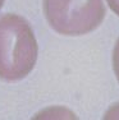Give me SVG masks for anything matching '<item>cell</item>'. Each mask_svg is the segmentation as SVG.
I'll return each mask as SVG.
<instances>
[{
    "label": "cell",
    "instance_id": "cell-1",
    "mask_svg": "<svg viewBox=\"0 0 119 120\" xmlns=\"http://www.w3.org/2000/svg\"><path fill=\"white\" fill-rule=\"evenodd\" d=\"M37 60V42L28 22L17 14L0 17V78L19 81Z\"/></svg>",
    "mask_w": 119,
    "mask_h": 120
},
{
    "label": "cell",
    "instance_id": "cell-2",
    "mask_svg": "<svg viewBox=\"0 0 119 120\" xmlns=\"http://www.w3.org/2000/svg\"><path fill=\"white\" fill-rule=\"evenodd\" d=\"M51 28L65 36H81L96 30L105 17L103 0H44Z\"/></svg>",
    "mask_w": 119,
    "mask_h": 120
},
{
    "label": "cell",
    "instance_id": "cell-3",
    "mask_svg": "<svg viewBox=\"0 0 119 120\" xmlns=\"http://www.w3.org/2000/svg\"><path fill=\"white\" fill-rule=\"evenodd\" d=\"M113 68H114V73L119 81V38L115 44L114 51H113Z\"/></svg>",
    "mask_w": 119,
    "mask_h": 120
},
{
    "label": "cell",
    "instance_id": "cell-4",
    "mask_svg": "<svg viewBox=\"0 0 119 120\" xmlns=\"http://www.w3.org/2000/svg\"><path fill=\"white\" fill-rule=\"evenodd\" d=\"M105 119H119V105H115L106 112Z\"/></svg>",
    "mask_w": 119,
    "mask_h": 120
},
{
    "label": "cell",
    "instance_id": "cell-5",
    "mask_svg": "<svg viewBox=\"0 0 119 120\" xmlns=\"http://www.w3.org/2000/svg\"><path fill=\"white\" fill-rule=\"evenodd\" d=\"M107 4H109L110 9L117 15H119V0H107Z\"/></svg>",
    "mask_w": 119,
    "mask_h": 120
},
{
    "label": "cell",
    "instance_id": "cell-6",
    "mask_svg": "<svg viewBox=\"0 0 119 120\" xmlns=\"http://www.w3.org/2000/svg\"><path fill=\"white\" fill-rule=\"evenodd\" d=\"M3 4H4V0H0V8L3 7Z\"/></svg>",
    "mask_w": 119,
    "mask_h": 120
}]
</instances>
